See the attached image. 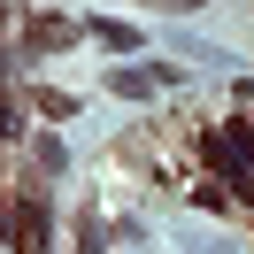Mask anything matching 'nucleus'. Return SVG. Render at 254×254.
Instances as JSON below:
<instances>
[{"mask_svg": "<svg viewBox=\"0 0 254 254\" xmlns=\"http://www.w3.org/2000/svg\"><path fill=\"white\" fill-rule=\"evenodd\" d=\"M39 116H54V124H62V116H77V100H69V93H39Z\"/></svg>", "mask_w": 254, "mask_h": 254, "instance_id": "nucleus-3", "label": "nucleus"}, {"mask_svg": "<svg viewBox=\"0 0 254 254\" xmlns=\"http://www.w3.org/2000/svg\"><path fill=\"white\" fill-rule=\"evenodd\" d=\"M146 8H170V16H192V8H208V0H146Z\"/></svg>", "mask_w": 254, "mask_h": 254, "instance_id": "nucleus-4", "label": "nucleus"}, {"mask_svg": "<svg viewBox=\"0 0 254 254\" xmlns=\"http://www.w3.org/2000/svg\"><path fill=\"white\" fill-rule=\"evenodd\" d=\"M8 254H47V208H31V192H16V247Z\"/></svg>", "mask_w": 254, "mask_h": 254, "instance_id": "nucleus-1", "label": "nucleus"}, {"mask_svg": "<svg viewBox=\"0 0 254 254\" xmlns=\"http://www.w3.org/2000/svg\"><path fill=\"white\" fill-rule=\"evenodd\" d=\"M85 31H93L100 47H116V54H131V47H139V23H116V16H93Z\"/></svg>", "mask_w": 254, "mask_h": 254, "instance_id": "nucleus-2", "label": "nucleus"}]
</instances>
